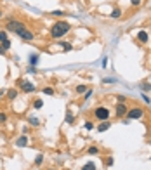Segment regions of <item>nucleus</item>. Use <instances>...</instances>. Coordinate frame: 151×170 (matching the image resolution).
Masks as SVG:
<instances>
[{
    "label": "nucleus",
    "instance_id": "f03ea898",
    "mask_svg": "<svg viewBox=\"0 0 151 170\" xmlns=\"http://www.w3.org/2000/svg\"><path fill=\"white\" fill-rule=\"evenodd\" d=\"M70 23H66V21H56L54 24H52V28H51V37L52 38H61L64 37L66 33H70Z\"/></svg>",
    "mask_w": 151,
    "mask_h": 170
},
{
    "label": "nucleus",
    "instance_id": "cd10ccee",
    "mask_svg": "<svg viewBox=\"0 0 151 170\" xmlns=\"http://www.w3.org/2000/svg\"><path fill=\"white\" fill-rule=\"evenodd\" d=\"M5 38H7V33H5V31H0V42L5 40Z\"/></svg>",
    "mask_w": 151,
    "mask_h": 170
},
{
    "label": "nucleus",
    "instance_id": "4468645a",
    "mask_svg": "<svg viewBox=\"0 0 151 170\" xmlns=\"http://www.w3.org/2000/svg\"><path fill=\"white\" fill-rule=\"evenodd\" d=\"M120 16H122V11H120L118 7H115V9H113V12H111V18H113V19H118Z\"/></svg>",
    "mask_w": 151,
    "mask_h": 170
},
{
    "label": "nucleus",
    "instance_id": "0eeeda50",
    "mask_svg": "<svg viewBox=\"0 0 151 170\" xmlns=\"http://www.w3.org/2000/svg\"><path fill=\"white\" fill-rule=\"evenodd\" d=\"M28 142H30V139L26 137V134H23L18 141H16V146H18V148H26V146H28Z\"/></svg>",
    "mask_w": 151,
    "mask_h": 170
},
{
    "label": "nucleus",
    "instance_id": "ea45409f",
    "mask_svg": "<svg viewBox=\"0 0 151 170\" xmlns=\"http://www.w3.org/2000/svg\"><path fill=\"white\" fill-rule=\"evenodd\" d=\"M150 160H151V158H150Z\"/></svg>",
    "mask_w": 151,
    "mask_h": 170
},
{
    "label": "nucleus",
    "instance_id": "b1692460",
    "mask_svg": "<svg viewBox=\"0 0 151 170\" xmlns=\"http://www.w3.org/2000/svg\"><path fill=\"white\" fill-rule=\"evenodd\" d=\"M115 82H116L115 78H104V80H103V83H115Z\"/></svg>",
    "mask_w": 151,
    "mask_h": 170
},
{
    "label": "nucleus",
    "instance_id": "dca6fc26",
    "mask_svg": "<svg viewBox=\"0 0 151 170\" xmlns=\"http://www.w3.org/2000/svg\"><path fill=\"white\" fill-rule=\"evenodd\" d=\"M42 106H43V101H42V99H37V101L33 102V108H35V110H40Z\"/></svg>",
    "mask_w": 151,
    "mask_h": 170
},
{
    "label": "nucleus",
    "instance_id": "6e6552de",
    "mask_svg": "<svg viewBox=\"0 0 151 170\" xmlns=\"http://www.w3.org/2000/svg\"><path fill=\"white\" fill-rule=\"evenodd\" d=\"M110 127H111V123L106 120V122H103V123H99V125H97V132H106Z\"/></svg>",
    "mask_w": 151,
    "mask_h": 170
},
{
    "label": "nucleus",
    "instance_id": "f257e3e1",
    "mask_svg": "<svg viewBox=\"0 0 151 170\" xmlns=\"http://www.w3.org/2000/svg\"><path fill=\"white\" fill-rule=\"evenodd\" d=\"M9 31H12L14 35H18L19 38H23V40H26V42H31L35 35H33V31L24 24V23H21V21H16V19H11L9 23H7V26H5Z\"/></svg>",
    "mask_w": 151,
    "mask_h": 170
},
{
    "label": "nucleus",
    "instance_id": "5701e85b",
    "mask_svg": "<svg viewBox=\"0 0 151 170\" xmlns=\"http://www.w3.org/2000/svg\"><path fill=\"white\" fill-rule=\"evenodd\" d=\"M83 127H85V130H92V129H94V123H92V122H87Z\"/></svg>",
    "mask_w": 151,
    "mask_h": 170
},
{
    "label": "nucleus",
    "instance_id": "2eb2a0df",
    "mask_svg": "<svg viewBox=\"0 0 151 170\" xmlns=\"http://www.w3.org/2000/svg\"><path fill=\"white\" fill-rule=\"evenodd\" d=\"M82 170H97V169H95V165L92 161H89V163H85V165L82 167Z\"/></svg>",
    "mask_w": 151,
    "mask_h": 170
},
{
    "label": "nucleus",
    "instance_id": "473e14b6",
    "mask_svg": "<svg viewBox=\"0 0 151 170\" xmlns=\"http://www.w3.org/2000/svg\"><path fill=\"white\" fill-rule=\"evenodd\" d=\"M90 95H92V90H87V92H85V99H89Z\"/></svg>",
    "mask_w": 151,
    "mask_h": 170
},
{
    "label": "nucleus",
    "instance_id": "a878e982",
    "mask_svg": "<svg viewBox=\"0 0 151 170\" xmlns=\"http://www.w3.org/2000/svg\"><path fill=\"white\" fill-rule=\"evenodd\" d=\"M141 2H142V0H130V4H132L134 7H137V5H141Z\"/></svg>",
    "mask_w": 151,
    "mask_h": 170
},
{
    "label": "nucleus",
    "instance_id": "a211bd4d",
    "mask_svg": "<svg viewBox=\"0 0 151 170\" xmlns=\"http://www.w3.org/2000/svg\"><path fill=\"white\" fill-rule=\"evenodd\" d=\"M42 161H43V154H37V158H35V165H42Z\"/></svg>",
    "mask_w": 151,
    "mask_h": 170
},
{
    "label": "nucleus",
    "instance_id": "9d476101",
    "mask_svg": "<svg viewBox=\"0 0 151 170\" xmlns=\"http://www.w3.org/2000/svg\"><path fill=\"white\" fill-rule=\"evenodd\" d=\"M16 97H18V90H16V89H11V90H7V99H9V101H14Z\"/></svg>",
    "mask_w": 151,
    "mask_h": 170
},
{
    "label": "nucleus",
    "instance_id": "e433bc0d",
    "mask_svg": "<svg viewBox=\"0 0 151 170\" xmlns=\"http://www.w3.org/2000/svg\"><path fill=\"white\" fill-rule=\"evenodd\" d=\"M150 144H151V141H150Z\"/></svg>",
    "mask_w": 151,
    "mask_h": 170
},
{
    "label": "nucleus",
    "instance_id": "39448f33",
    "mask_svg": "<svg viewBox=\"0 0 151 170\" xmlns=\"http://www.w3.org/2000/svg\"><path fill=\"white\" fill-rule=\"evenodd\" d=\"M18 85L23 92H35V90H37L35 83H31V82H28V80H19Z\"/></svg>",
    "mask_w": 151,
    "mask_h": 170
},
{
    "label": "nucleus",
    "instance_id": "1a4fd4ad",
    "mask_svg": "<svg viewBox=\"0 0 151 170\" xmlns=\"http://www.w3.org/2000/svg\"><path fill=\"white\" fill-rule=\"evenodd\" d=\"M137 40H139V42H141V43H146V42H148V33H146V31H142V30H141V31H139V33H137Z\"/></svg>",
    "mask_w": 151,
    "mask_h": 170
},
{
    "label": "nucleus",
    "instance_id": "4be33fe9",
    "mask_svg": "<svg viewBox=\"0 0 151 170\" xmlns=\"http://www.w3.org/2000/svg\"><path fill=\"white\" fill-rule=\"evenodd\" d=\"M61 45H63L64 51H71V43H68V42H61Z\"/></svg>",
    "mask_w": 151,
    "mask_h": 170
},
{
    "label": "nucleus",
    "instance_id": "20e7f679",
    "mask_svg": "<svg viewBox=\"0 0 151 170\" xmlns=\"http://www.w3.org/2000/svg\"><path fill=\"white\" fill-rule=\"evenodd\" d=\"M129 120H139V118H142L144 116V110L142 108H132V110H129L127 115H125Z\"/></svg>",
    "mask_w": 151,
    "mask_h": 170
},
{
    "label": "nucleus",
    "instance_id": "72a5a7b5",
    "mask_svg": "<svg viewBox=\"0 0 151 170\" xmlns=\"http://www.w3.org/2000/svg\"><path fill=\"white\" fill-rule=\"evenodd\" d=\"M4 54H5V51H4V49L0 47V56H4Z\"/></svg>",
    "mask_w": 151,
    "mask_h": 170
},
{
    "label": "nucleus",
    "instance_id": "c9c22d12",
    "mask_svg": "<svg viewBox=\"0 0 151 170\" xmlns=\"http://www.w3.org/2000/svg\"><path fill=\"white\" fill-rule=\"evenodd\" d=\"M49 170H54V169H49Z\"/></svg>",
    "mask_w": 151,
    "mask_h": 170
},
{
    "label": "nucleus",
    "instance_id": "f3484780",
    "mask_svg": "<svg viewBox=\"0 0 151 170\" xmlns=\"http://www.w3.org/2000/svg\"><path fill=\"white\" fill-rule=\"evenodd\" d=\"M87 153H89V154H99V148L92 146V148H89V149H87Z\"/></svg>",
    "mask_w": 151,
    "mask_h": 170
},
{
    "label": "nucleus",
    "instance_id": "423d86ee",
    "mask_svg": "<svg viewBox=\"0 0 151 170\" xmlns=\"http://www.w3.org/2000/svg\"><path fill=\"white\" fill-rule=\"evenodd\" d=\"M127 111H129V108H127L125 102H118L116 108H115V115H116L118 118H123V116L127 115Z\"/></svg>",
    "mask_w": 151,
    "mask_h": 170
},
{
    "label": "nucleus",
    "instance_id": "c756f323",
    "mask_svg": "<svg viewBox=\"0 0 151 170\" xmlns=\"http://www.w3.org/2000/svg\"><path fill=\"white\" fill-rule=\"evenodd\" d=\"M30 123H31V125H38V120L37 118H30Z\"/></svg>",
    "mask_w": 151,
    "mask_h": 170
},
{
    "label": "nucleus",
    "instance_id": "7ed1b4c3",
    "mask_svg": "<svg viewBox=\"0 0 151 170\" xmlns=\"http://www.w3.org/2000/svg\"><path fill=\"white\" fill-rule=\"evenodd\" d=\"M94 116L99 120V122H106V120H110L111 111H110L108 108H104V106H97L94 110Z\"/></svg>",
    "mask_w": 151,
    "mask_h": 170
},
{
    "label": "nucleus",
    "instance_id": "58836bf2",
    "mask_svg": "<svg viewBox=\"0 0 151 170\" xmlns=\"http://www.w3.org/2000/svg\"><path fill=\"white\" fill-rule=\"evenodd\" d=\"M150 80H151V78H150Z\"/></svg>",
    "mask_w": 151,
    "mask_h": 170
},
{
    "label": "nucleus",
    "instance_id": "2f4dec72",
    "mask_svg": "<svg viewBox=\"0 0 151 170\" xmlns=\"http://www.w3.org/2000/svg\"><path fill=\"white\" fill-rule=\"evenodd\" d=\"M125 101H127V99H125L123 95H118V102H125Z\"/></svg>",
    "mask_w": 151,
    "mask_h": 170
},
{
    "label": "nucleus",
    "instance_id": "9b49d317",
    "mask_svg": "<svg viewBox=\"0 0 151 170\" xmlns=\"http://www.w3.org/2000/svg\"><path fill=\"white\" fill-rule=\"evenodd\" d=\"M64 122H66V123H70V125L75 122V116H73V113H71V111H68V113H66V116H64Z\"/></svg>",
    "mask_w": 151,
    "mask_h": 170
},
{
    "label": "nucleus",
    "instance_id": "f8f14e48",
    "mask_svg": "<svg viewBox=\"0 0 151 170\" xmlns=\"http://www.w3.org/2000/svg\"><path fill=\"white\" fill-rule=\"evenodd\" d=\"M0 47H2L4 51H9V49H11V40H9V38H5V40H2V43H0Z\"/></svg>",
    "mask_w": 151,
    "mask_h": 170
},
{
    "label": "nucleus",
    "instance_id": "7c9ffc66",
    "mask_svg": "<svg viewBox=\"0 0 151 170\" xmlns=\"http://www.w3.org/2000/svg\"><path fill=\"white\" fill-rule=\"evenodd\" d=\"M61 14H63L61 11H54V12H51V16H61Z\"/></svg>",
    "mask_w": 151,
    "mask_h": 170
},
{
    "label": "nucleus",
    "instance_id": "bb28decb",
    "mask_svg": "<svg viewBox=\"0 0 151 170\" xmlns=\"http://www.w3.org/2000/svg\"><path fill=\"white\" fill-rule=\"evenodd\" d=\"M142 90H144V92H148V90H151V85H150V83H144V87H142Z\"/></svg>",
    "mask_w": 151,
    "mask_h": 170
},
{
    "label": "nucleus",
    "instance_id": "ddd939ff",
    "mask_svg": "<svg viewBox=\"0 0 151 170\" xmlns=\"http://www.w3.org/2000/svg\"><path fill=\"white\" fill-rule=\"evenodd\" d=\"M76 94H83V92H87L89 89H87V85H83V83H80V85H76Z\"/></svg>",
    "mask_w": 151,
    "mask_h": 170
},
{
    "label": "nucleus",
    "instance_id": "c85d7f7f",
    "mask_svg": "<svg viewBox=\"0 0 151 170\" xmlns=\"http://www.w3.org/2000/svg\"><path fill=\"white\" fill-rule=\"evenodd\" d=\"M142 99H144V102H146V104H150V102H151V99H150V97H148L146 94L142 95Z\"/></svg>",
    "mask_w": 151,
    "mask_h": 170
},
{
    "label": "nucleus",
    "instance_id": "4c0bfd02",
    "mask_svg": "<svg viewBox=\"0 0 151 170\" xmlns=\"http://www.w3.org/2000/svg\"><path fill=\"white\" fill-rule=\"evenodd\" d=\"M150 132H151V129H150Z\"/></svg>",
    "mask_w": 151,
    "mask_h": 170
},
{
    "label": "nucleus",
    "instance_id": "412c9836",
    "mask_svg": "<svg viewBox=\"0 0 151 170\" xmlns=\"http://www.w3.org/2000/svg\"><path fill=\"white\" fill-rule=\"evenodd\" d=\"M42 92H43V94H45V95H54V90H52L51 87H45V89H43Z\"/></svg>",
    "mask_w": 151,
    "mask_h": 170
},
{
    "label": "nucleus",
    "instance_id": "aec40b11",
    "mask_svg": "<svg viewBox=\"0 0 151 170\" xmlns=\"http://www.w3.org/2000/svg\"><path fill=\"white\" fill-rule=\"evenodd\" d=\"M113 163H115L113 156H110V158H106V161H104V165H106V167H113Z\"/></svg>",
    "mask_w": 151,
    "mask_h": 170
},
{
    "label": "nucleus",
    "instance_id": "6ab92c4d",
    "mask_svg": "<svg viewBox=\"0 0 151 170\" xmlns=\"http://www.w3.org/2000/svg\"><path fill=\"white\" fill-rule=\"evenodd\" d=\"M37 63H38V56H37V54H33V56L30 57V64H31V66H35Z\"/></svg>",
    "mask_w": 151,
    "mask_h": 170
},
{
    "label": "nucleus",
    "instance_id": "f704fd0d",
    "mask_svg": "<svg viewBox=\"0 0 151 170\" xmlns=\"http://www.w3.org/2000/svg\"><path fill=\"white\" fill-rule=\"evenodd\" d=\"M2 16H4V14H2V11H0V18H2Z\"/></svg>",
    "mask_w": 151,
    "mask_h": 170
},
{
    "label": "nucleus",
    "instance_id": "393cba45",
    "mask_svg": "<svg viewBox=\"0 0 151 170\" xmlns=\"http://www.w3.org/2000/svg\"><path fill=\"white\" fill-rule=\"evenodd\" d=\"M5 120H7V115H5V113H0V123H4Z\"/></svg>",
    "mask_w": 151,
    "mask_h": 170
}]
</instances>
